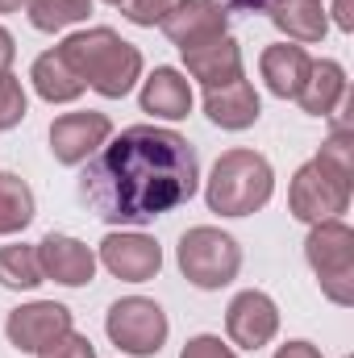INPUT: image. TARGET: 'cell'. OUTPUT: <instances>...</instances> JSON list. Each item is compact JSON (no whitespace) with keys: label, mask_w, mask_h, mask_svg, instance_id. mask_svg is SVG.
Returning a JSON list of instances; mask_svg holds the SVG:
<instances>
[{"label":"cell","mask_w":354,"mask_h":358,"mask_svg":"<svg viewBox=\"0 0 354 358\" xmlns=\"http://www.w3.org/2000/svg\"><path fill=\"white\" fill-rule=\"evenodd\" d=\"M200 187V159L163 125H129L104 142L80 176V200L108 225H146Z\"/></svg>","instance_id":"1"},{"label":"cell","mask_w":354,"mask_h":358,"mask_svg":"<svg viewBox=\"0 0 354 358\" xmlns=\"http://www.w3.org/2000/svg\"><path fill=\"white\" fill-rule=\"evenodd\" d=\"M59 55L67 59V67L84 80V88L100 92L104 100H121L129 96L134 84L142 80V50L129 46L117 29L96 25V29H80L71 34Z\"/></svg>","instance_id":"2"},{"label":"cell","mask_w":354,"mask_h":358,"mask_svg":"<svg viewBox=\"0 0 354 358\" xmlns=\"http://www.w3.org/2000/svg\"><path fill=\"white\" fill-rule=\"evenodd\" d=\"M275 192V171L259 150H225L213 163L204 200L221 217H250L259 213Z\"/></svg>","instance_id":"3"},{"label":"cell","mask_w":354,"mask_h":358,"mask_svg":"<svg viewBox=\"0 0 354 358\" xmlns=\"http://www.w3.org/2000/svg\"><path fill=\"white\" fill-rule=\"evenodd\" d=\"M288 204H292V217L304 221V225H321V221L342 217L346 204H351V167L317 155L313 163H304L296 171Z\"/></svg>","instance_id":"4"},{"label":"cell","mask_w":354,"mask_h":358,"mask_svg":"<svg viewBox=\"0 0 354 358\" xmlns=\"http://www.w3.org/2000/svg\"><path fill=\"white\" fill-rule=\"evenodd\" d=\"M179 271L192 287L200 292H217L225 283L238 279V267H242V250L229 234H221L217 225H192L183 238H179Z\"/></svg>","instance_id":"5"},{"label":"cell","mask_w":354,"mask_h":358,"mask_svg":"<svg viewBox=\"0 0 354 358\" xmlns=\"http://www.w3.org/2000/svg\"><path fill=\"white\" fill-rule=\"evenodd\" d=\"M304 259H309V267L317 271L321 292L334 304L351 308L354 304V229L351 225L342 217L313 225V234L304 242Z\"/></svg>","instance_id":"6"},{"label":"cell","mask_w":354,"mask_h":358,"mask_svg":"<svg viewBox=\"0 0 354 358\" xmlns=\"http://www.w3.org/2000/svg\"><path fill=\"white\" fill-rule=\"evenodd\" d=\"M104 334H108V342L117 350H125L134 358H150L167 342V313L146 296H125V300H117L108 308Z\"/></svg>","instance_id":"7"},{"label":"cell","mask_w":354,"mask_h":358,"mask_svg":"<svg viewBox=\"0 0 354 358\" xmlns=\"http://www.w3.org/2000/svg\"><path fill=\"white\" fill-rule=\"evenodd\" d=\"M4 334H8V342H13L21 355H42V350H50L59 338L71 334V308H67V304H55V300L21 304V308L8 313Z\"/></svg>","instance_id":"8"},{"label":"cell","mask_w":354,"mask_h":358,"mask_svg":"<svg viewBox=\"0 0 354 358\" xmlns=\"http://www.w3.org/2000/svg\"><path fill=\"white\" fill-rule=\"evenodd\" d=\"M159 25L171 38V46H179V55H183L192 46H204V42L229 34L225 29L229 25V13H225L221 0H171V8L163 13Z\"/></svg>","instance_id":"9"},{"label":"cell","mask_w":354,"mask_h":358,"mask_svg":"<svg viewBox=\"0 0 354 358\" xmlns=\"http://www.w3.org/2000/svg\"><path fill=\"white\" fill-rule=\"evenodd\" d=\"M108 134H113V121L104 117V113H63L55 125H50V155L59 159V163H67V167H80V163H88L92 155L108 142Z\"/></svg>","instance_id":"10"},{"label":"cell","mask_w":354,"mask_h":358,"mask_svg":"<svg viewBox=\"0 0 354 358\" xmlns=\"http://www.w3.org/2000/svg\"><path fill=\"white\" fill-rule=\"evenodd\" d=\"M225 334H229V342L242 346V350L267 346V342L279 334V308H275V300H271L267 292H259V287L238 292V296L229 300V308H225Z\"/></svg>","instance_id":"11"},{"label":"cell","mask_w":354,"mask_h":358,"mask_svg":"<svg viewBox=\"0 0 354 358\" xmlns=\"http://www.w3.org/2000/svg\"><path fill=\"white\" fill-rule=\"evenodd\" d=\"M100 263L125 283H146L163 267V250L146 234H108L100 242Z\"/></svg>","instance_id":"12"},{"label":"cell","mask_w":354,"mask_h":358,"mask_svg":"<svg viewBox=\"0 0 354 358\" xmlns=\"http://www.w3.org/2000/svg\"><path fill=\"white\" fill-rule=\"evenodd\" d=\"M38 267L42 279H55L63 287H84L96 275V255L80 238H67V234H46L38 242Z\"/></svg>","instance_id":"13"},{"label":"cell","mask_w":354,"mask_h":358,"mask_svg":"<svg viewBox=\"0 0 354 358\" xmlns=\"http://www.w3.org/2000/svg\"><path fill=\"white\" fill-rule=\"evenodd\" d=\"M183 63H187V76L204 84V92L242 80V50H238V42L229 34H221V38H213L204 46L183 50Z\"/></svg>","instance_id":"14"},{"label":"cell","mask_w":354,"mask_h":358,"mask_svg":"<svg viewBox=\"0 0 354 358\" xmlns=\"http://www.w3.org/2000/svg\"><path fill=\"white\" fill-rule=\"evenodd\" d=\"M309 67H313V59L296 42H275V46H267L263 59H259V71H263L267 88L275 92L279 100H296V92L304 88Z\"/></svg>","instance_id":"15"},{"label":"cell","mask_w":354,"mask_h":358,"mask_svg":"<svg viewBox=\"0 0 354 358\" xmlns=\"http://www.w3.org/2000/svg\"><path fill=\"white\" fill-rule=\"evenodd\" d=\"M204 113H208V121L221 125V129H250L263 108H259L255 84L234 80V84H225V88L204 92Z\"/></svg>","instance_id":"16"},{"label":"cell","mask_w":354,"mask_h":358,"mask_svg":"<svg viewBox=\"0 0 354 358\" xmlns=\"http://www.w3.org/2000/svg\"><path fill=\"white\" fill-rule=\"evenodd\" d=\"M296 100H300V108L309 117H334L338 104L346 100V71H342V63L317 59L309 67V76H304V88L296 92Z\"/></svg>","instance_id":"17"},{"label":"cell","mask_w":354,"mask_h":358,"mask_svg":"<svg viewBox=\"0 0 354 358\" xmlns=\"http://www.w3.org/2000/svg\"><path fill=\"white\" fill-rule=\"evenodd\" d=\"M142 113L163 117V121H179L192 113V84L183 80L176 67H155V76L142 84Z\"/></svg>","instance_id":"18"},{"label":"cell","mask_w":354,"mask_h":358,"mask_svg":"<svg viewBox=\"0 0 354 358\" xmlns=\"http://www.w3.org/2000/svg\"><path fill=\"white\" fill-rule=\"evenodd\" d=\"M271 25L288 34V42H321L330 29V17L321 0H267Z\"/></svg>","instance_id":"19"},{"label":"cell","mask_w":354,"mask_h":358,"mask_svg":"<svg viewBox=\"0 0 354 358\" xmlns=\"http://www.w3.org/2000/svg\"><path fill=\"white\" fill-rule=\"evenodd\" d=\"M29 80H34V88H38V96H42L46 104H71V100L84 96V80L67 67V59H63L59 50L38 55Z\"/></svg>","instance_id":"20"},{"label":"cell","mask_w":354,"mask_h":358,"mask_svg":"<svg viewBox=\"0 0 354 358\" xmlns=\"http://www.w3.org/2000/svg\"><path fill=\"white\" fill-rule=\"evenodd\" d=\"M34 221V192L13 171H0V234H21Z\"/></svg>","instance_id":"21"},{"label":"cell","mask_w":354,"mask_h":358,"mask_svg":"<svg viewBox=\"0 0 354 358\" xmlns=\"http://www.w3.org/2000/svg\"><path fill=\"white\" fill-rule=\"evenodd\" d=\"M25 13H29V25L42 29V34H59L76 21H88L92 0H25Z\"/></svg>","instance_id":"22"},{"label":"cell","mask_w":354,"mask_h":358,"mask_svg":"<svg viewBox=\"0 0 354 358\" xmlns=\"http://www.w3.org/2000/svg\"><path fill=\"white\" fill-rule=\"evenodd\" d=\"M42 283V267H38V246H4L0 250V287L13 292H29Z\"/></svg>","instance_id":"23"},{"label":"cell","mask_w":354,"mask_h":358,"mask_svg":"<svg viewBox=\"0 0 354 358\" xmlns=\"http://www.w3.org/2000/svg\"><path fill=\"white\" fill-rule=\"evenodd\" d=\"M25 108H29V100H25L21 80L17 76H0V129L21 125L25 121Z\"/></svg>","instance_id":"24"},{"label":"cell","mask_w":354,"mask_h":358,"mask_svg":"<svg viewBox=\"0 0 354 358\" xmlns=\"http://www.w3.org/2000/svg\"><path fill=\"white\" fill-rule=\"evenodd\" d=\"M167 8H171V0H121L125 21H134V25H159Z\"/></svg>","instance_id":"25"},{"label":"cell","mask_w":354,"mask_h":358,"mask_svg":"<svg viewBox=\"0 0 354 358\" xmlns=\"http://www.w3.org/2000/svg\"><path fill=\"white\" fill-rule=\"evenodd\" d=\"M179 358H238L221 338H213V334H196V338H187V346L179 350Z\"/></svg>","instance_id":"26"},{"label":"cell","mask_w":354,"mask_h":358,"mask_svg":"<svg viewBox=\"0 0 354 358\" xmlns=\"http://www.w3.org/2000/svg\"><path fill=\"white\" fill-rule=\"evenodd\" d=\"M38 358H96V346H92L84 334H76V329H71L67 338H59L50 350H42Z\"/></svg>","instance_id":"27"},{"label":"cell","mask_w":354,"mask_h":358,"mask_svg":"<svg viewBox=\"0 0 354 358\" xmlns=\"http://www.w3.org/2000/svg\"><path fill=\"white\" fill-rule=\"evenodd\" d=\"M275 358H321V350L313 346V342H283Z\"/></svg>","instance_id":"28"},{"label":"cell","mask_w":354,"mask_h":358,"mask_svg":"<svg viewBox=\"0 0 354 358\" xmlns=\"http://www.w3.org/2000/svg\"><path fill=\"white\" fill-rule=\"evenodd\" d=\"M13 59H17V42H13V34H8V29L0 25V76H8Z\"/></svg>","instance_id":"29"},{"label":"cell","mask_w":354,"mask_h":358,"mask_svg":"<svg viewBox=\"0 0 354 358\" xmlns=\"http://www.w3.org/2000/svg\"><path fill=\"white\" fill-rule=\"evenodd\" d=\"M334 21H338V29H354V0H334Z\"/></svg>","instance_id":"30"},{"label":"cell","mask_w":354,"mask_h":358,"mask_svg":"<svg viewBox=\"0 0 354 358\" xmlns=\"http://www.w3.org/2000/svg\"><path fill=\"white\" fill-rule=\"evenodd\" d=\"M229 8H238V13H259V8H267V0H229Z\"/></svg>","instance_id":"31"},{"label":"cell","mask_w":354,"mask_h":358,"mask_svg":"<svg viewBox=\"0 0 354 358\" xmlns=\"http://www.w3.org/2000/svg\"><path fill=\"white\" fill-rule=\"evenodd\" d=\"M21 4H25V0H0V13H17Z\"/></svg>","instance_id":"32"},{"label":"cell","mask_w":354,"mask_h":358,"mask_svg":"<svg viewBox=\"0 0 354 358\" xmlns=\"http://www.w3.org/2000/svg\"><path fill=\"white\" fill-rule=\"evenodd\" d=\"M104 4H121V0H104Z\"/></svg>","instance_id":"33"}]
</instances>
